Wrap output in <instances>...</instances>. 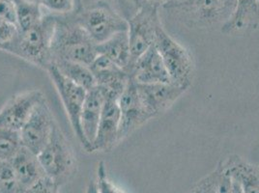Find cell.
<instances>
[{"instance_id": "cell-1", "label": "cell", "mask_w": 259, "mask_h": 193, "mask_svg": "<svg viewBox=\"0 0 259 193\" xmlns=\"http://www.w3.org/2000/svg\"><path fill=\"white\" fill-rule=\"evenodd\" d=\"M51 54L52 63L67 60L87 66L97 57V44L79 25L74 13L56 16Z\"/></svg>"}, {"instance_id": "cell-2", "label": "cell", "mask_w": 259, "mask_h": 193, "mask_svg": "<svg viewBox=\"0 0 259 193\" xmlns=\"http://www.w3.org/2000/svg\"><path fill=\"white\" fill-rule=\"evenodd\" d=\"M56 23V15L46 14L42 21L30 29L18 33L1 51L16 55L47 71L52 64V42Z\"/></svg>"}, {"instance_id": "cell-3", "label": "cell", "mask_w": 259, "mask_h": 193, "mask_svg": "<svg viewBox=\"0 0 259 193\" xmlns=\"http://www.w3.org/2000/svg\"><path fill=\"white\" fill-rule=\"evenodd\" d=\"M237 0H172L163 8L189 27L224 25L232 16Z\"/></svg>"}, {"instance_id": "cell-4", "label": "cell", "mask_w": 259, "mask_h": 193, "mask_svg": "<svg viewBox=\"0 0 259 193\" xmlns=\"http://www.w3.org/2000/svg\"><path fill=\"white\" fill-rule=\"evenodd\" d=\"M37 157L46 176L59 186L69 181L76 172V156L69 140L57 124L48 143Z\"/></svg>"}, {"instance_id": "cell-5", "label": "cell", "mask_w": 259, "mask_h": 193, "mask_svg": "<svg viewBox=\"0 0 259 193\" xmlns=\"http://www.w3.org/2000/svg\"><path fill=\"white\" fill-rule=\"evenodd\" d=\"M154 45L162 57L170 82L187 90L194 76V59L190 52L175 41L161 25L158 28Z\"/></svg>"}, {"instance_id": "cell-6", "label": "cell", "mask_w": 259, "mask_h": 193, "mask_svg": "<svg viewBox=\"0 0 259 193\" xmlns=\"http://www.w3.org/2000/svg\"><path fill=\"white\" fill-rule=\"evenodd\" d=\"M79 25L96 44L106 42L115 34L128 31L129 22L116 12L97 7L74 12Z\"/></svg>"}, {"instance_id": "cell-7", "label": "cell", "mask_w": 259, "mask_h": 193, "mask_svg": "<svg viewBox=\"0 0 259 193\" xmlns=\"http://www.w3.org/2000/svg\"><path fill=\"white\" fill-rule=\"evenodd\" d=\"M128 22L132 65L154 45L158 28L162 25V22L159 10L144 8L138 10Z\"/></svg>"}, {"instance_id": "cell-8", "label": "cell", "mask_w": 259, "mask_h": 193, "mask_svg": "<svg viewBox=\"0 0 259 193\" xmlns=\"http://www.w3.org/2000/svg\"><path fill=\"white\" fill-rule=\"evenodd\" d=\"M55 125L53 111L45 96L20 130L22 145L38 155L48 143Z\"/></svg>"}, {"instance_id": "cell-9", "label": "cell", "mask_w": 259, "mask_h": 193, "mask_svg": "<svg viewBox=\"0 0 259 193\" xmlns=\"http://www.w3.org/2000/svg\"><path fill=\"white\" fill-rule=\"evenodd\" d=\"M47 72L62 101L73 131L80 144H82L80 115L87 98V91L72 80L68 79L54 66H50Z\"/></svg>"}, {"instance_id": "cell-10", "label": "cell", "mask_w": 259, "mask_h": 193, "mask_svg": "<svg viewBox=\"0 0 259 193\" xmlns=\"http://www.w3.org/2000/svg\"><path fill=\"white\" fill-rule=\"evenodd\" d=\"M118 105L120 109L119 141L121 142L153 118L141 100L136 82L131 78L124 92L119 98Z\"/></svg>"}, {"instance_id": "cell-11", "label": "cell", "mask_w": 259, "mask_h": 193, "mask_svg": "<svg viewBox=\"0 0 259 193\" xmlns=\"http://www.w3.org/2000/svg\"><path fill=\"white\" fill-rule=\"evenodd\" d=\"M44 98L43 93L37 89L12 96L0 110V129L20 131Z\"/></svg>"}, {"instance_id": "cell-12", "label": "cell", "mask_w": 259, "mask_h": 193, "mask_svg": "<svg viewBox=\"0 0 259 193\" xmlns=\"http://www.w3.org/2000/svg\"><path fill=\"white\" fill-rule=\"evenodd\" d=\"M136 84L141 100L152 118H156L166 112L187 91L171 82L153 84L136 82Z\"/></svg>"}, {"instance_id": "cell-13", "label": "cell", "mask_w": 259, "mask_h": 193, "mask_svg": "<svg viewBox=\"0 0 259 193\" xmlns=\"http://www.w3.org/2000/svg\"><path fill=\"white\" fill-rule=\"evenodd\" d=\"M89 68L97 86L104 91L106 96L119 100L129 82L128 73L100 54L89 65Z\"/></svg>"}, {"instance_id": "cell-14", "label": "cell", "mask_w": 259, "mask_h": 193, "mask_svg": "<svg viewBox=\"0 0 259 193\" xmlns=\"http://www.w3.org/2000/svg\"><path fill=\"white\" fill-rule=\"evenodd\" d=\"M127 73L131 79L141 84L170 82L166 68L155 45L131 65Z\"/></svg>"}, {"instance_id": "cell-15", "label": "cell", "mask_w": 259, "mask_h": 193, "mask_svg": "<svg viewBox=\"0 0 259 193\" xmlns=\"http://www.w3.org/2000/svg\"><path fill=\"white\" fill-rule=\"evenodd\" d=\"M106 99L104 91L99 86L87 91L80 115V129L82 133L81 146L88 153H93V142L97 134Z\"/></svg>"}, {"instance_id": "cell-16", "label": "cell", "mask_w": 259, "mask_h": 193, "mask_svg": "<svg viewBox=\"0 0 259 193\" xmlns=\"http://www.w3.org/2000/svg\"><path fill=\"white\" fill-rule=\"evenodd\" d=\"M120 109L118 100L107 98L100 119L97 134L93 142L94 152H109L119 142Z\"/></svg>"}, {"instance_id": "cell-17", "label": "cell", "mask_w": 259, "mask_h": 193, "mask_svg": "<svg viewBox=\"0 0 259 193\" xmlns=\"http://www.w3.org/2000/svg\"><path fill=\"white\" fill-rule=\"evenodd\" d=\"M10 162L22 193L26 192L35 183L47 177L37 155L23 145Z\"/></svg>"}, {"instance_id": "cell-18", "label": "cell", "mask_w": 259, "mask_h": 193, "mask_svg": "<svg viewBox=\"0 0 259 193\" xmlns=\"http://www.w3.org/2000/svg\"><path fill=\"white\" fill-rule=\"evenodd\" d=\"M220 166L237 181L244 193H259V165H254L237 155L227 157Z\"/></svg>"}, {"instance_id": "cell-19", "label": "cell", "mask_w": 259, "mask_h": 193, "mask_svg": "<svg viewBox=\"0 0 259 193\" xmlns=\"http://www.w3.org/2000/svg\"><path fill=\"white\" fill-rule=\"evenodd\" d=\"M259 9L255 0H237L230 19L223 26L226 34H241L251 31L258 26Z\"/></svg>"}, {"instance_id": "cell-20", "label": "cell", "mask_w": 259, "mask_h": 193, "mask_svg": "<svg viewBox=\"0 0 259 193\" xmlns=\"http://www.w3.org/2000/svg\"><path fill=\"white\" fill-rule=\"evenodd\" d=\"M97 53L127 72L132 63L128 31L117 33L106 42L97 44Z\"/></svg>"}, {"instance_id": "cell-21", "label": "cell", "mask_w": 259, "mask_h": 193, "mask_svg": "<svg viewBox=\"0 0 259 193\" xmlns=\"http://www.w3.org/2000/svg\"><path fill=\"white\" fill-rule=\"evenodd\" d=\"M51 66L55 67L68 79L82 87L87 91L97 86L95 77L87 65L67 60H57L54 61Z\"/></svg>"}, {"instance_id": "cell-22", "label": "cell", "mask_w": 259, "mask_h": 193, "mask_svg": "<svg viewBox=\"0 0 259 193\" xmlns=\"http://www.w3.org/2000/svg\"><path fill=\"white\" fill-rule=\"evenodd\" d=\"M17 12V26L20 32L26 31L42 21L43 7L39 3L27 0H15Z\"/></svg>"}, {"instance_id": "cell-23", "label": "cell", "mask_w": 259, "mask_h": 193, "mask_svg": "<svg viewBox=\"0 0 259 193\" xmlns=\"http://www.w3.org/2000/svg\"><path fill=\"white\" fill-rule=\"evenodd\" d=\"M97 7L111 9L126 19L128 22L138 12L133 0H79L78 11Z\"/></svg>"}, {"instance_id": "cell-24", "label": "cell", "mask_w": 259, "mask_h": 193, "mask_svg": "<svg viewBox=\"0 0 259 193\" xmlns=\"http://www.w3.org/2000/svg\"><path fill=\"white\" fill-rule=\"evenodd\" d=\"M22 146L20 131L0 129V161H11Z\"/></svg>"}, {"instance_id": "cell-25", "label": "cell", "mask_w": 259, "mask_h": 193, "mask_svg": "<svg viewBox=\"0 0 259 193\" xmlns=\"http://www.w3.org/2000/svg\"><path fill=\"white\" fill-rule=\"evenodd\" d=\"M0 193H22L10 161H0Z\"/></svg>"}, {"instance_id": "cell-26", "label": "cell", "mask_w": 259, "mask_h": 193, "mask_svg": "<svg viewBox=\"0 0 259 193\" xmlns=\"http://www.w3.org/2000/svg\"><path fill=\"white\" fill-rule=\"evenodd\" d=\"M41 6L56 16L70 15L76 10V0H42Z\"/></svg>"}, {"instance_id": "cell-27", "label": "cell", "mask_w": 259, "mask_h": 193, "mask_svg": "<svg viewBox=\"0 0 259 193\" xmlns=\"http://www.w3.org/2000/svg\"><path fill=\"white\" fill-rule=\"evenodd\" d=\"M96 184L99 193H124L109 180L107 167L104 161H101L98 164Z\"/></svg>"}, {"instance_id": "cell-28", "label": "cell", "mask_w": 259, "mask_h": 193, "mask_svg": "<svg viewBox=\"0 0 259 193\" xmlns=\"http://www.w3.org/2000/svg\"><path fill=\"white\" fill-rule=\"evenodd\" d=\"M18 33L19 29L17 25L0 19V50L5 44L12 42Z\"/></svg>"}, {"instance_id": "cell-29", "label": "cell", "mask_w": 259, "mask_h": 193, "mask_svg": "<svg viewBox=\"0 0 259 193\" xmlns=\"http://www.w3.org/2000/svg\"><path fill=\"white\" fill-rule=\"evenodd\" d=\"M189 193H216V172L210 173L200 180Z\"/></svg>"}, {"instance_id": "cell-30", "label": "cell", "mask_w": 259, "mask_h": 193, "mask_svg": "<svg viewBox=\"0 0 259 193\" xmlns=\"http://www.w3.org/2000/svg\"><path fill=\"white\" fill-rule=\"evenodd\" d=\"M0 19L17 25L15 0H0Z\"/></svg>"}, {"instance_id": "cell-31", "label": "cell", "mask_w": 259, "mask_h": 193, "mask_svg": "<svg viewBox=\"0 0 259 193\" xmlns=\"http://www.w3.org/2000/svg\"><path fill=\"white\" fill-rule=\"evenodd\" d=\"M58 187L59 185L48 177H45L25 193H58Z\"/></svg>"}, {"instance_id": "cell-32", "label": "cell", "mask_w": 259, "mask_h": 193, "mask_svg": "<svg viewBox=\"0 0 259 193\" xmlns=\"http://www.w3.org/2000/svg\"><path fill=\"white\" fill-rule=\"evenodd\" d=\"M172 0H133L138 10L149 8V9H157L163 8L166 4L171 2Z\"/></svg>"}, {"instance_id": "cell-33", "label": "cell", "mask_w": 259, "mask_h": 193, "mask_svg": "<svg viewBox=\"0 0 259 193\" xmlns=\"http://www.w3.org/2000/svg\"><path fill=\"white\" fill-rule=\"evenodd\" d=\"M85 193H99L98 192L97 184H96V182H93V181L89 182L88 185H87V191H85Z\"/></svg>"}, {"instance_id": "cell-34", "label": "cell", "mask_w": 259, "mask_h": 193, "mask_svg": "<svg viewBox=\"0 0 259 193\" xmlns=\"http://www.w3.org/2000/svg\"><path fill=\"white\" fill-rule=\"evenodd\" d=\"M27 1H30V2H34V3H39V4H41V1H42V0H27Z\"/></svg>"}, {"instance_id": "cell-35", "label": "cell", "mask_w": 259, "mask_h": 193, "mask_svg": "<svg viewBox=\"0 0 259 193\" xmlns=\"http://www.w3.org/2000/svg\"><path fill=\"white\" fill-rule=\"evenodd\" d=\"M76 12L78 11L79 10V0H76Z\"/></svg>"}, {"instance_id": "cell-36", "label": "cell", "mask_w": 259, "mask_h": 193, "mask_svg": "<svg viewBox=\"0 0 259 193\" xmlns=\"http://www.w3.org/2000/svg\"><path fill=\"white\" fill-rule=\"evenodd\" d=\"M255 3H256V5H257V7H258L259 9V0H255Z\"/></svg>"}]
</instances>
